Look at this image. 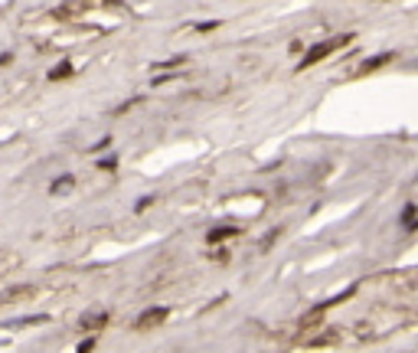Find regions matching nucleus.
<instances>
[{
    "mask_svg": "<svg viewBox=\"0 0 418 353\" xmlns=\"http://www.w3.org/2000/svg\"><path fill=\"white\" fill-rule=\"evenodd\" d=\"M92 347H95V340H92V337H88V340L82 343V347H78V353H92Z\"/></svg>",
    "mask_w": 418,
    "mask_h": 353,
    "instance_id": "obj_9",
    "label": "nucleus"
},
{
    "mask_svg": "<svg viewBox=\"0 0 418 353\" xmlns=\"http://www.w3.org/2000/svg\"><path fill=\"white\" fill-rule=\"evenodd\" d=\"M235 236H238V229H235V226H219V229H212V232L206 236V242H209V245H216V242L235 239Z\"/></svg>",
    "mask_w": 418,
    "mask_h": 353,
    "instance_id": "obj_4",
    "label": "nucleus"
},
{
    "mask_svg": "<svg viewBox=\"0 0 418 353\" xmlns=\"http://www.w3.org/2000/svg\"><path fill=\"white\" fill-rule=\"evenodd\" d=\"M69 75H72V63H69V59H62V63H59V66L49 72V79H52V82H59V79H69Z\"/></svg>",
    "mask_w": 418,
    "mask_h": 353,
    "instance_id": "obj_6",
    "label": "nucleus"
},
{
    "mask_svg": "<svg viewBox=\"0 0 418 353\" xmlns=\"http://www.w3.org/2000/svg\"><path fill=\"white\" fill-rule=\"evenodd\" d=\"M392 59H395L392 52H382V56H372V59H366V63L360 66V72H372V69H379V66H389Z\"/></svg>",
    "mask_w": 418,
    "mask_h": 353,
    "instance_id": "obj_5",
    "label": "nucleus"
},
{
    "mask_svg": "<svg viewBox=\"0 0 418 353\" xmlns=\"http://www.w3.org/2000/svg\"><path fill=\"white\" fill-rule=\"evenodd\" d=\"M105 324H108V314H105V311H95V314H85L82 321H78V327H82L85 334H92V330L105 327Z\"/></svg>",
    "mask_w": 418,
    "mask_h": 353,
    "instance_id": "obj_3",
    "label": "nucleus"
},
{
    "mask_svg": "<svg viewBox=\"0 0 418 353\" xmlns=\"http://www.w3.org/2000/svg\"><path fill=\"white\" fill-rule=\"evenodd\" d=\"M69 190H75V180H72V176H62V180L52 183V193H56V197H59V193H69Z\"/></svg>",
    "mask_w": 418,
    "mask_h": 353,
    "instance_id": "obj_7",
    "label": "nucleus"
},
{
    "mask_svg": "<svg viewBox=\"0 0 418 353\" xmlns=\"http://www.w3.org/2000/svg\"><path fill=\"white\" fill-rule=\"evenodd\" d=\"M350 40H353L350 33H343V36H333V40H324V43H317V46H310V49L304 52V59H301V66H297V69L304 72V69H310L314 63H320V59H327L330 52H336L340 46H346Z\"/></svg>",
    "mask_w": 418,
    "mask_h": 353,
    "instance_id": "obj_1",
    "label": "nucleus"
},
{
    "mask_svg": "<svg viewBox=\"0 0 418 353\" xmlns=\"http://www.w3.org/2000/svg\"><path fill=\"white\" fill-rule=\"evenodd\" d=\"M164 321H167V307H147V311L134 321V327L137 330H150V327H157V324H164Z\"/></svg>",
    "mask_w": 418,
    "mask_h": 353,
    "instance_id": "obj_2",
    "label": "nucleus"
},
{
    "mask_svg": "<svg viewBox=\"0 0 418 353\" xmlns=\"http://www.w3.org/2000/svg\"><path fill=\"white\" fill-rule=\"evenodd\" d=\"M402 219H405V229H412V223H415V206H408Z\"/></svg>",
    "mask_w": 418,
    "mask_h": 353,
    "instance_id": "obj_8",
    "label": "nucleus"
}]
</instances>
